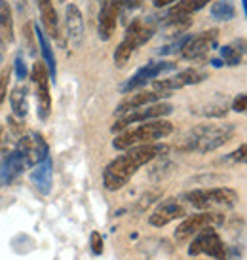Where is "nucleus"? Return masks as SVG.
<instances>
[{"instance_id":"nucleus-1","label":"nucleus","mask_w":247,"mask_h":260,"mask_svg":"<svg viewBox=\"0 0 247 260\" xmlns=\"http://www.w3.org/2000/svg\"><path fill=\"white\" fill-rule=\"evenodd\" d=\"M169 152V146L160 145V143H152V145H141L128 148L122 156H118L110 161L109 166L103 171V184L107 190L114 192L126 186L133 175L146 164H150L152 159L166 156Z\"/></svg>"},{"instance_id":"nucleus-2","label":"nucleus","mask_w":247,"mask_h":260,"mask_svg":"<svg viewBox=\"0 0 247 260\" xmlns=\"http://www.w3.org/2000/svg\"><path fill=\"white\" fill-rule=\"evenodd\" d=\"M234 137V127L228 123H202L196 125L182 137L179 143V150L182 152H200L207 154L221 148Z\"/></svg>"},{"instance_id":"nucleus-3","label":"nucleus","mask_w":247,"mask_h":260,"mask_svg":"<svg viewBox=\"0 0 247 260\" xmlns=\"http://www.w3.org/2000/svg\"><path fill=\"white\" fill-rule=\"evenodd\" d=\"M171 131H173V123L164 120V118H158V120H150V122L141 123V125L133 127V129L120 133L112 141V146L116 150H128V148H133V146L152 145L156 141L171 135Z\"/></svg>"},{"instance_id":"nucleus-4","label":"nucleus","mask_w":247,"mask_h":260,"mask_svg":"<svg viewBox=\"0 0 247 260\" xmlns=\"http://www.w3.org/2000/svg\"><path fill=\"white\" fill-rule=\"evenodd\" d=\"M156 32V25H154L152 17H137L128 25L126 35H123L122 42L118 44L116 51H114V65L118 69H123L128 65V61L131 55L141 48L143 44H146Z\"/></svg>"},{"instance_id":"nucleus-5","label":"nucleus","mask_w":247,"mask_h":260,"mask_svg":"<svg viewBox=\"0 0 247 260\" xmlns=\"http://www.w3.org/2000/svg\"><path fill=\"white\" fill-rule=\"evenodd\" d=\"M187 202L202 211H213V209H228L234 207L240 196L236 190L228 186H217V188H198L192 192H187L182 196Z\"/></svg>"},{"instance_id":"nucleus-6","label":"nucleus","mask_w":247,"mask_h":260,"mask_svg":"<svg viewBox=\"0 0 247 260\" xmlns=\"http://www.w3.org/2000/svg\"><path fill=\"white\" fill-rule=\"evenodd\" d=\"M15 152L21 156L25 167H35L50 156V146H48L46 139H44L40 133L29 131V133H25V135L17 141Z\"/></svg>"},{"instance_id":"nucleus-7","label":"nucleus","mask_w":247,"mask_h":260,"mask_svg":"<svg viewBox=\"0 0 247 260\" xmlns=\"http://www.w3.org/2000/svg\"><path fill=\"white\" fill-rule=\"evenodd\" d=\"M189 254L190 256L207 254L215 260H226V245L215 228H204L202 232H198L189 245Z\"/></svg>"},{"instance_id":"nucleus-8","label":"nucleus","mask_w":247,"mask_h":260,"mask_svg":"<svg viewBox=\"0 0 247 260\" xmlns=\"http://www.w3.org/2000/svg\"><path fill=\"white\" fill-rule=\"evenodd\" d=\"M173 112V107L167 105V103H154V105H146L145 109H135L130 110L128 114L120 116L114 125H112V133H120V131L128 129L131 123L137 122H150V120H158V118H164V116L171 114Z\"/></svg>"},{"instance_id":"nucleus-9","label":"nucleus","mask_w":247,"mask_h":260,"mask_svg":"<svg viewBox=\"0 0 247 260\" xmlns=\"http://www.w3.org/2000/svg\"><path fill=\"white\" fill-rule=\"evenodd\" d=\"M217 224H223V215L221 213H213V211H205V213H198V215H190L184 217L177 230H175V239L177 241H187L192 236H196L198 232L204 228H215Z\"/></svg>"},{"instance_id":"nucleus-10","label":"nucleus","mask_w":247,"mask_h":260,"mask_svg":"<svg viewBox=\"0 0 247 260\" xmlns=\"http://www.w3.org/2000/svg\"><path fill=\"white\" fill-rule=\"evenodd\" d=\"M30 78H33L35 86H37L38 118L44 122V120H48L51 114V95H50V86H48L50 74H48V69L44 65V61H37V63L33 65Z\"/></svg>"},{"instance_id":"nucleus-11","label":"nucleus","mask_w":247,"mask_h":260,"mask_svg":"<svg viewBox=\"0 0 247 260\" xmlns=\"http://www.w3.org/2000/svg\"><path fill=\"white\" fill-rule=\"evenodd\" d=\"M219 42V30L217 29H209L200 32L196 37H189V40L184 42V46L181 48V57L187 59V61H196V59H202L211 51L213 48H217Z\"/></svg>"},{"instance_id":"nucleus-12","label":"nucleus","mask_w":247,"mask_h":260,"mask_svg":"<svg viewBox=\"0 0 247 260\" xmlns=\"http://www.w3.org/2000/svg\"><path fill=\"white\" fill-rule=\"evenodd\" d=\"M175 63L171 61H154V63H148V65L141 67L137 73L133 74L126 84H122V93H133L137 87L146 86L148 82H152L154 78H158L162 73H167V71H173Z\"/></svg>"},{"instance_id":"nucleus-13","label":"nucleus","mask_w":247,"mask_h":260,"mask_svg":"<svg viewBox=\"0 0 247 260\" xmlns=\"http://www.w3.org/2000/svg\"><path fill=\"white\" fill-rule=\"evenodd\" d=\"M207 78V73L202 71V69H187V71H181V73L173 74L169 78L164 80H152L154 89L156 91H166V93H171V91H177L181 87L187 86H194V84H200Z\"/></svg>"},{"instance_id":"nucleus-14","label":"nucleus","mask_w":247,"mask_h":260,"mask_svg":"<svg viewBox=\"0 0 247 260\" xmlns=\"http://www.w3.org/2000/svg\"><path fill=\"white\" fill-rule=\"evenodd\" d=\"M120 14H122V0H107L101 6L99 23H97V35L103 42H107L114 37Z\"/></svg>"},{"instance_id":"nucleus-15","label":"nucleus","mask_w":247,"mask_h":260,"mask_svg":"<svg viewBox=\"0 0 247 260\" xmlns=\"http://www.w3.org/2000/svg\"><path fill=\"white\" fill-rule=\"evenodd\" d=\"M38 2V12H40V21L44 25V32H48L55 42L65 48L67 46V38L63 37V30H61V25H59V17L57 12H55V6H53V0H37Z\"/></svg>"},{"instance_id":"nucleus-16","label":"nucleus","mask_w":247,"mask_h":260,"mask_svg":"<svg viewBox=\"0 0 247 260\" xmlns=\"http://www.w3.org/2000/svg\"><path fill=\"white\" fill-rule=\"evenodd\" d=\"M182 217H187V209L182 207V203L177 202V200H166L148 217V224L154 226V228H164L169 222H173V220Z\"/></svg>"},{"instance_id":"nucleus-17","label":"nucleus","mask_w":247,"mask_h":260,"mask_svg":"<svg viewBox=\"0 0 247 260\" xmlns=\"http://www.w3.org/2000/svg\"><path fill=\"white\" fill-rule=\"evenodd\" d=\"M171 93H166V91H139V93H131L130 97H126L120 105H118V109L114 114L120 118V116L128 114L130 110H135V109H141V107H146V105H154V103H162V99H166L169 97Z\"/></svg>"},{"instance_id":"nucleus-18","label":"nucleus","mask_w":247,"mask_h":260,"mask_svg":"<svg viewBox=\"0 0 247 260\" xmlns=\"http://www.w3.org/2000/svg\"><path fill=\"white\" fill-rule=\"evenodd\" d=\"M65 27L67 38L71 40L73 46H80L84 40V17H82L80 8L76 4H69L65 10Z\"/></svg>"},{"instance_id":"nucleus-19","label":"nucleus","mask_w":247,"mask_h":260,"mask_svg":"<svg viewBox=\"0 0 247 260\" xmlns=\"http://www.w3.org/2000/svg\"><path fill=\"white\" fill-rule=\"evenodd\" d=\"M30 182L37 186V190L40 194L48 196L51 192V182H53V164H51V158L40 161L38 166L33 167L30 171Z\"/></svg>"},{"instance_id":"nucleus-20","label":"nucleus","mask_w":247,"mask_h":260,"mask_svg":"<svg viewBox=\"0 0 247 260\" xmlns=\"http://www.w3.org/2000/svg\"><path fill=\"white\" fill-rule=\"evenodd\" d=\"M25 169V164H23L21 156L17 152H12L8 154L6 158L0 161V186H6L14 181L17 175Z\"/></svg>"},{"instance_id":"nucleus-21","label":"nucleus","mask_w":247,"mask_h":260,"mask_svg":"<svg viewBox=\"0 0 247 260\" xmlns=\"http://www.w3.org/2000/svg\"><path fill=\"white\" fill-rule=\"evenodd\" d=\"M14 15L6 0H0V46L14 42Z\"/></svg>"},{"instance_id":"nucleus-22","label":"nucleus","mask_w":247,"mask_h":260,"mask_svg":"<svg viewBox=\"0 0 247 260\" xmlns=\"http://www.w3.org/2000/svg\"><path fill=\"white\" fill-rule=\"evenodd\" d=\"M35 35H37V40L40 44V51H42L44 57V65L48 69V74H50V80L55 82V74H57V67H55V57H53V51H51V44L48 40V35L40 29V25H35Z\"/></svg>"},{"instance_id":"nucleus-23","label":"nucleus","mask_w":247,"mask_h":260,"mask_svg":"<svg viewBox=\"0 0 247 260\" xmlns=\"http://www.w3.org/2000/svg\"><path fill=\"white\" fill-rule=\"evenodd\" d=\"M10 105H12V112L17 118H27L29 114V87L15 86L10 93Z\"/></svg>"},{"instance_id":"nucleus-24","label":"nucleus","mask_w":247,"mask_h":260,"mask_svg":"<svg viewBox=\"0 0 247 260\" xmlns=\"http://www.w3.org/2000/svg\"><path fill=\"white\" fill-rule=\"evenodd\" d=\"M243 55H245V38H240V40H236L232 44H226V46L221 48V57L225 61V65L228 67L241 65Z\"/></svg>"},{"instance_id":"nucleus-25","label":"nucleus","mask_w":247,"mask_h":260,"mask_svg":"<svg viewBox=\"0 0 247 260\" xmlns=\"http://www.w3.org/2000/svg\"><path fill=\"white\" fill-rule=\"evenodd\" d=\"M211 0H181L169 8L166 17H190L192 14H196L198 10H202L209 4Z\"/></svg>"},{"instance_id":"nucleus-26","label":"nucleus","mask_w":247,"mask_h":260,"mask_svg":"<svg viewBox=\"0 0 247 260\" xmlns=\"http://www.w3.org/2000/svg\"><path fill=\"white\" fill-rule=\"evenodd\" d=\"M211 17L217 21H230L236 17V6L230 0H217L211 6Z\"/></svg>"},{"instance_id":"nucleus-27","label":"nucleus","mask_w":247,"mask_h":260,"mask_svg":"<svg viewBox=\"0 0 247 260\" xmlns=\"http://www.w3.org/2000/svg\"><path fill=\"white\" fill-rule=\"evenodd\" d=\"M226 109H228V105H226V101L223 99V101H217V103H211V105H207V107H205V110H200V114L207 116V118H221V116L226 114Z\"/></svg>"},{"instance_id":"nucleus-28","label":"nucleus","mask_w":247,"mask_h":260,"mask_svg":"<svg viewBox=\"0 0 247 260\" xmlns=\"http://www.w3.org/2000/svg\"><path fill=\"white\" fill-rule=\"evenodd\" d=\"M160 192L158 190H152V192H148V194H145L143 198H141V202H139L137 205V211H145L146 207H150L152 203L158 202V198H160Z\"/></svg>"},{"instance_id":"nucleus-29","label":"nucleus","mask_w":247,"mask_h":260,"mask_svg":"<svg viewBox=\"0 0 247 260\" xmlns=\"http://www.w3.org/2000/svg\"><path fill=\"white\" fill-rule=\"evenodd\" d=\"M8 84H10V69H4V71L0 73V105L6 99Z\"/></svg>"},{"instance_id":"nucleus-30","label":"nucleus","mask_w":247,"mask_h":260,"mask_svg":"<svg viewBox=\"0 0 247 260\" xmlns=\"http://www.w3.org/2000/svg\"><path fill=\"white\" fill-rule=\"evenodd\" d=\"M89 245H91V253L101 254L103 253V238L99 232H94L91 238H89Z\"/></svg>"},{"instance_id":"nucleus-31","label":"nucleus","mask_w":247,"mask_h":260,"mask_svg":"<svg viewBox=\"0 0 247 260\" xmlns=\"http://www.w3.org/2000/svg\"><path fill=\"white\" fill-rule=\"evenodd\" d=\"M245 145H241L240 148L236 152H232L228 158H226V161H232V164H241V161H245Z\"/></svg>"},{"instance_id":"nucleus-32","label":"nucleus","mask_w":247,"mask_h":260,"mask_svg":"<svg viewBox=\"0 0 247 260\" xmlns=\"http://www.w3.org/2000/svg\"><path fill=\"white\" fill-rule=\"evenodd\" d=\"M15 74H17V78L19 80H25L27 78V67H25V61H23V57H15Z\"/></svg>"},{"instance_id":"nucleus-33","label":"nucleus","mask_w":247,"mask_h":260,"mask_svg":"<svg viewBox=\"0 0 247 260\" xmlns=\"http://www.w3.org/2000/svg\"><path fill=\"white\" fill-rule=\"evenodd\" d=\"M232 109L236 110V112H245V109H247V97H245V93H240L238 97H236V99H234Z\"/></svg>"},{"instance_id":"nucleus-34","label":"nucleus","mask_w":247,"mask_h":260,"mask_svg":"<svg viewBox=\"0 0 247 260\" xmlns=\"http://www.w3.org/2000/svg\"><path fill=\"white\" fill-rule=\"evenodd\" d=\"M145 0H122V10H137L141 4H143Z\"/></svg>"},{"instance_id":"nucleus-35","label":"nucleus","mask_w":247,"mask_h":260,"mask_svg":"<svg viewBox=\"0 0 247 260\" xmlns=\"http://www.w3.org/2000/svg\"><path fill=\"white\" fill-rule=\"evenodd\" d=\"M154 6L156 8H164V6H169V4H173V2H179V0H152Z\"/></svg>"},{"instance_id":"nucleus-36","label":"nucleus","mask_w":247,"mask_h":260,"mask_svg":"<svg viewBox=\"0 0 247 260\" xmlns=\"http://www.w3.org/2000/svg\"><path fill=\"white\" fill-rule=\"evenodd\" d=\"M241 8H243V14H247V0H241Z\"/></svg>"},{"instance_id":"nucleus-37","label":"nucleus","mask_w":247,"mask_h":260,"mask_svg":"<svg viewBox=\"0 0 247 260\" xmlns=\"http://www.w3.org/2000/svg\"><path fill=\"white\" fill-rule=\"evenodd\" d=\"M2 59H4V46H0V63H2Z\"/></svg>"},{"instance_id":"nucleus-38","label":"nucleus","mask_w":247,"mask_h":260,"mask_svg":"<svg viewBox=\"0 0 247 260\" xmlns=\"http://www.w3.org/2000/svg\"><path fill=\"white\" fill-rule=\"evenodd\" d=\"M105 2H107V0H99V4H101V6L105 4Z\"/></svg>"},{"instance_id":"nucleus-39","label":"nucleus","mask_w":247,"mask_h":260,"mask_svg":"<svg viewBox=\"0 0 247 260\" xmlns=\"http://www.w3.org/2000/svg\"><path fill=\"white\" fill-rule=\"evenodd\" d=\"M59 2H65V0H59Z\"/></svg>"}]
</instances>
